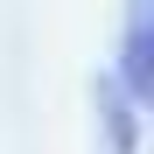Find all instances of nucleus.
<instances>
[{
  "instance_id": "1",
  "label": "nucleus",
  "mask_w": 154,
  "mask_h": 154,
  "mask_svg": "<svg viewBox=\"0 0 154 154\" xmlns=\"http://www.w3.org/2000/svg\"><path fill=\"white\" fill-rule=\"evenodd\" d=\"M126 77H133V91L154 84V42H147V14H133V28H126Z\"/></svg>"
}]
</instances>
